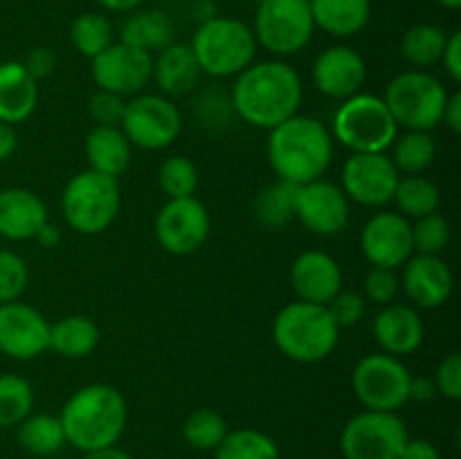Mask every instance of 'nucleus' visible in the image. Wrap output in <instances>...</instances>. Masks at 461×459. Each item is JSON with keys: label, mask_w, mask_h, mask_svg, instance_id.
I'll list each match as a JSON object with an SVG mask.
<instances>
[{"label": "nucleus", "mask_w": 461, "mask_h": 459, "mask_svg": "<svg viewBox=\"0 0 461 459\" xmlns=\"http://www.w3.org/2000/svg\"><path fill=\"white\" fill-rule=\"evenodd\" d=\"M360 250L376 268H401L414 255L412 223L399 212H378L360 232Z\"/></svg>", "instance_id": "dca6fc26"}, {"label": "nucleus", "mask_w": 461, "mask_h": 459, "mask_svg": "<svg viewBox=\"0 0 461 459\" xmlns=\"http://www.w3.org/2000/svg\"><path fill=\"white\" fill-rule=\"evenodd\" d=\"M84 151L90 169L111 178H120L133 158V147L120 126L95 124V129L86 135Z\"/></svg>", "instance_id": "a878e982"}, {"label": "nucleus", "mask_w": 461, "mask_h": 459, "mask_svg": "<svg viewBox=\"0 0 461 459\" xmlns=\"http://www.w3.org/2000/svg\"><path fill=\"white\" fill-rule=\"evenodd\" d=\"M408 439V426L399 414L365 410L342 428L340 450L345 459H399Z\"/></svg>", "instance_id": "f8f14e48"}, {"label": "nucleus", "mask_w": 461, "mask_h": 459, "mask_svg": "<svg viewBox=\"0 0 461 459\" xmlns=\"http://www.w3.org/2000/svg\"><path fill=\"white\" fill-rule=\"evenodd\" d=\"M441 122L453 130L455 135L461 133V93L455 90L453 94H448V102L444 106V115H441Z\"/></svg>", "instance_id": "8fccbe9b"}, {"label": "nucleus", "mask_w": 461, "mask_h": 459, "mask_svg": "<svg viewBox=\"0 0 461 459\" xmlns=\"http://www.w3.org/2000/svg\"><path fill=\"white\" fill-rule=\"evenodd\" d=\"M392 201L399 207V214L417 220L439 210L441 194L437 184L426 176H408V178L399 180Z\"/></svg>", "instance_id": "72a5a7b5"}, {"label": "nucleus", "mask_w": 461, "mask_h": 459, "mask_svg": "<svg viewBox=\"0 0 461 459\" xmlns=\"http://www.w3.org/2000/svg\"><path fill=\"white\" fill-rule=\"evenodd\" d=\"M315 32L309 0H264L257 7V45L275 57H291L311 43Z\"/></svg>", "instance_id": "1a4fd4ad"}, {"label": "nucleus", "mask_w": 461, "mask_h": 459, "mask_svg": "<svg viewBox=\"0 0 461 459\" xmlns=\"http://www.w3.org/2000/svg\"><path fill=\"white\" fill-rule=\"evenodd\" d=\"M126 111V99L108 90H99L90 97V117L97 126H120Z\"/></svg>", "instance_id": "c03bdc74"}, {"label": "nucleus", "mask_w": 461, "mask_h": 459, "mask_svg": "<svg viewBox=\"0 0 461 459\" xmlns=\"http://www.w3.org/2000/svg\"><path fill=\"white\" fill-rule=\"evenodd\" d=\"M450 223L439 212L421 216L412 225V246L417 255H441L450 243Z\"/></svg>", "instance_id": "ea45409f"}, {"label": "nucleus", "mask_w": 461, "mask_h": 459, "mask_svg": "<svg viewBox=\"0 0 461 459\" xmlns=\"http://www.w3.org/2000/svg\"><path fill=\"white\" fill-rule=\"evenodd\" d=\"M437 394V385L432 378H410V400H430Z\"/></svg>", "instance_id": "603ef678"}, {"label": "nucleus", "mask_w": 461, "mask_h": 459, "mask_svg": "<svg viewBox=\"0 0 461 459\" xmlns=\"http://www.w3.org/2000/svg\"><path fill=\"white\" fill-rule=\"evenodd\" d=\"M399 459H441L439 450L435 444L426 439H408L403 450L399 453Z\"/></svg>", "instance_id": "09e8293b"}, {"label": "nucleus", "mask_w": 461, "mask_h": 459, "mask_svg": "<svg viewBox=\"0 0 461 459\" xmlns=\"http://www.w3.org/2000/svg\"><path fill=\"white\" fill-rule=\"evenodd\" d=\"M70 40L77 52L88 58H95L113 43L111 21L97 12L81 14V16L72 21Z\"/></svg>", "instance_id": "e433bc0d"}, {"label": "nucleus", "mask_w": 461, "mask_h": 459, "mask_svg": "<svg viewBox=\"0 0 461 459\" xmlns=\"http://www.w3.org/2000/svg\"><path fill=\"white\" fill-rule=\"evenodd\" d=\"M403 266V291L412 304L437 309L448 302L455 279L439 255H412Z\"/></svg>", "instance_id": "412c9836"}, {"label": "nucleus", "mask_w": 461, "mask_h": 459, "mask_svg": "<svg viewBox=\"0 0 461 459\" xmlns=\"http://www.w3.org/2000/svg\"><path fill=\"white\" fill-rule=\"evenodd\" d=\"M410 378L412 374L401 358L381 351L358 360L351 374V387L367 410L396 412L410 400Z\"/></svg>", "instance_id": "9d476101"}, {"label": "nucleus", "mask_w": 461, "mask_h": 459, "mask_svg": "<svg viewBox=\"0 0 461 459\" xmlns=\"http://www.w3.org/2000/svg\"><path fill=\"white\" fill-rule=\"evenodd\" d=\"M120 129L124 130L131 147L160 151L178 140L183 130V115L165 94H135L131 102H126Z\"/></svg>", "instance_id": "9b49d317"}, {"label": "nucleus", "mask_w": 461, "mask_h": 459, "mask_svg": "<svg viewBox=\"0 0 461 459\" xmlns=\"http://www.w3.org/2000/svg\"><path fill=\"white\" fill-rule=\"evenodd\" d=\"M399 277H396L394 270L390 268H376L372 266L367 274H365V300L374 302V304L387 306L394 302L396 292H399Z\"/></svg>", "instance_id": "79ce46f5"}, {"label": "nucleus", "mask_w": 461, "mask_h": 459, "mask_svg": "<svg viewBox=\"0 0 461 459\" xmlns=\"http://www.w3.org/2000/svg\"><path fill=\"white\" fill-rule=\"evenodd\" d=\"M315 27L338 39L363 32L372 18V0H309Z\"/></svg>", "instance_id": "bb28decb"}, {"label": "nucleus", "mask_w": 461, "mask_h": 459, "mask_svg": "<svg viewBox=\"0 0 461 459\" xmlns=\"http://www.w3.org/2000/svg\"><path fill=\"white\" fill-rule=\"evenodd\" d=\"M329 313L336 320L338 327H354L360 320L365 318V310H367V300H365L360 292L354 291H340L331 302L327 304Z\"/></svg>", "instance_id": "37998d69"}, {"label": "nucleus", "mask_w": 461, "mask_h": 459, "mask_svg": "<svg viewBox=\"0 0 461 459\" xmlns=\"http://www.w3.org/2000/svg\"><path fill=\"white\" fill-rule=\"evenodd\" d=\"M210 212L196 196L169 198L156 216L158 243L176 256L201 250L210 237Z\"/></svg>", "instance_id": "ddd939ff"}, {"label": "nucleus", "mask_w": 461, "mask_h": 459, "mask_svg": "<svg viewBox=\"0 0 461 459\" xmlns=\"http://www.w3.org/2000/svg\"><path fill=\"white\" fill-rule=\"evenodd\" d=\"M84 459H131V454H126L124 450L115 448H102V450H93V453H84Z\"/></svg>", "instance_id": "6e6d98bb"}, {"label": "nucleus", "mask_w": 461, "mask_h": 459, "mask_svg": "<svg viewBox=\"0 0 461 459\" xmlns=\"http://www.w3.org/2000/svg\"><path fill=\"white\" fill-rule=\"evenodd\" d=\"M39 104V81L21 61L0 63V122L16 126L25 122Z\"/></svg>", "instance_id": "b1692460"}, {"label": "nucleus", "mask_w": 461, "mask_h": 459, "mask_svg": "<svg viewBox=\"0 0 461 459\" xmlns=\"http://www.w3.org/2000/svg\"><path fill=\"white\" fill-rule=\"evenodd\" d=\"M432 381H435L437 392H441L446 399H461V356L457 351H453V354L441 360Z\"/></svg>", "instance_id": "a18cd8bd"}, {"label": "nucleus", "mask_w": 461, "mask_h": 459, "mask_svg": "<svg viewBox=\"0 0 461 459\" xmlns=\"http://www.w3.org/2000/svg\"><path fill=\"white\" fill-rule=\"evenodd\" d=\"M23 66H25L27 72L39 81L52 75L54 68H57V57H54V52L50 48H34L30 54H27Z\"/></svg>", "instance_id": "49530a36"}, {"label": "nucleus", "mask_w": 461, "mask_h": 459, "mask_svg": "<svg viewBox=\"0 0 461 459\" xmlns=\"http://www.w3.org/2000/svg\"><path fill=\"white\" fill-rule=\"evenodd\" d=\"M192 52L203 75L225 79L246 70L257 52L252 27L239 18L214 16L194 32Z\"/></svg>", "instance_id": "39448f33"}, {"label": "nucleus", "mask_w": 461, "mask_h": 459, "mask_svg": "<svg viewBox=\"0 0 461 459\" xmlns=\"http://www.w3.org/2000/svg\"><path fill=\"white\" fill-rule=\"evenodd\" d=\"M90 72L99 90L120 97L140 94L153 79V54L126 43H111L102 54L90 58Z\"/></svg>", "instance_id": "4468645a"}, {"label": "nucleus", "mask_w": 461, "mask_h": 459, "mask_svg": "<svg viewBox=\"0 0 461 459\" xmlns=\"http://www.w3.org/2000/svg\"><path fill=\"white\" fill-rule=\"evenodd\" d=\"M36 241H39L41 248H57L59 243H61V230H59V225L54 223H45L43 228L36 232Z\"/></svg>", "instance_id": "864d4df0"}, {"label": "nucleus", "mask_w": 461, "mask_h": 459, "mask_svg": "<svg viewBox=\"0 0 461 459\" xmlns=\"http://www.w3.org/2000/svg\"><path fill=\"white\" fill-rule=\"evenodd\" d=\"M97 3L108 12H133L144 0H97Z\"/></svg>", "instance_id": "5fc2aeb1"}, {"label": "nucleus", "mask_w": 461, "mask_h": 459, "mask_svg": "<svg viewBox=\"0 0 461 459\" xmlns=\"http://www.w3.org/2000/svg\"><path fill=\"white\" fill-rule=\"evenodd\" d=\"M448 90L426 70H405L387 84L383 102L399 126L408 130H432L441 124Z\"/></svg>", "instance_id": "6e6552de"}, {"label": "nucleus", "mask_w": 461, "mask_h": 459, "mask_svg": "<svg viewBox=\"0 0 461 459\" xmlns=\"http://www.w3.org/2000/svg\"><path fill=\"white\" fill-rule=\"evenodd\" d=\"M176 25L171 16L162 9H144L124 21L120 32V40L133 48L144 50L149 54H158L167 45L174 43Z\"/></svg>", "instance_id": "cd10ccee"}, {"label": "nucleus", "mask_w": 461, "mask_h": 459, "mask_svg": "<svg viewBox=\"0 0 461 459\" xmlns=\"http://www.w3.org/2000/svg\"><path fill=\"white\" fill-rule=\"evenodd\" d=\"M437 158V144L432 140L430 130H408L399 138L396 135L392 144V162L399 169V174L421 176L432 166Z\"/></svg>", "instance_id": "7c9ffc66"}, {"label": "nucleus", "mask_w": 461, "mask_h": 459, "mask_svg": "<svg viewBox=\"0 0 461 459\" xmlns=\"http://www.w3.org/2000/svg\"><path fill=\"white\" fill-rule=\"evenodd\" d=\"M122 207V194L117 178L97 174L93 169L79 171L68 180L61 196V210L66 223L75 232L93 237L115 223Z\"/></svg>", "instance_id": "423d86ee"}, {"label": "nucleus", "mask_w": 461, "mask_h": 459, "mask_svg": "<svg viewBox=\"0 0 461 459\" xmlns=\"http://www.w3.org/2000/svg\"><path fill=\"white\" fill-rule=\"evenodd\" d=\"M351 201L345 196L340 184L329 180L297 184L295 216L300 223L320 237H333L349 223Z\"/></svg>", "instance_id": "f3484780"}, {"label": "nucleus", "mask_w": 461, "mask_h": 459, "mask_svg": "<svg viewBox=\"0 0 461 459\" xmlns=\"http://www.w3.org/2000/svg\"><path fill=\"white\" fill-rule=\"evenodd\" d=\"M34 408V390L18 374H0V428H14L25 421Z\"/></svg>", "instance_id": "c9c22d12"}, {"label": "nucleus", "mask_w": 461, "mask_h": 459, "mask_svg": "<svg viewBox=\"0 0 461 459\" xmlns=\"http://www.w3.org/2000/svg\"><path fill=\"white\" fill-rule=\"evenodd\" d=\"M214 459H282L273 436L252 428L228 430L225 439L214 450Z\"/></svg>", "instance_id": "2f4dec72"}, {"label": "nucleus", "mask_w": 461, "mask_h": 459, "mask_svg": "<svg viewBox=\"0 0 461 459\" xmlns=\"http://www.w3.org/2000/svg\"><path fill=\"white\" fill-rule=\"evenodd\" d=\"M295 194L297 184L286 183V180H277L266 187L255 201L257 220L270 230L286 225L295 216Z\"/></svg>", "instance_id": "f704fd0d"}, {"label": "nucleus", "mask_w": 461, "mask_h": 459, "mask_svg": "<svg viewBox=\"0 0 461 459\" xmlns=\"http://www.w3.org/2000/svg\"><path fill=\"white\" fill-rule=\"evenodd\" d=\"M401 174L387 153H351L342 166V192L365 207L392 202Z\"/></svg>", "instance_id": "2eb2a0df"}, {"label": "nucleus", "mask_w": 461, "mask_h": 459, "mask_svg": "<svg viewBox=\"0 0 461 459\" xmlns=\"http://www.w3.org/2000/svg\"><path fill=\"white\" fill-rule=\"evenodd\" d=\"M437 3L446 9H459L461 7V0H437Z\"/></svg>", "instance_id": "13d9d810"}, {"label": "nucleus", "mask_w": 461, "mask_h": 459, "mask_svg": "<svg viewBox=\"0 0 461 459\" xmlns=\"http://www.w3.org/2000/svg\"><path fill=\"white\" fill-rule=\"evenodd\" d=\"M48 223V207L25 187L0 189V237L30 241Z\"/></svg>", "instance_id": "5701e85b"}, {"label": "nucleus", "mask_w": 461, "mask_h": 459, "mask_svg": "<svg viewBox=\"0 0 461 459\" xmlns=\"http://www.w3.org/2000/svg\"><path fill=\"white\" fill-rule=\"evenodd\" d=\"M302 97V79L288 63L261 61L239 72L230 104L246 124L270 130L300 112Z\"/></svg>", "instance_id": "f257e3e1"}, {"label": "nucleus", "mask_w": 461, "mask_h": 459, "mask_svg": "<svg viewBox=\"0 0 461 459\" xmlns=\"http://www.w3.org/2000/svg\"><path fill=\"white\" fill-rule=\"evenodd\" d=\"M367 79V63L363 54L349 45H333L327 48L313 63V84L324 97L345 99L354 97L363 90Z\"/></svg>", "instance_id": "6ab92c4d"}, {"label": "nucleus", "mask_w": 461, "mask_h": 459, "mask_svg": "<svg viewBox=\"0 0 461 459\" xmlns=\"http://www.w3.org/2000/svg\"><path fill=\"white\" fill-rule=\"evenodd\" d=\"M291 286L302 302L327 306L342 291V270L327 252L306 250L293 261Z\"/></svg>", "instance_id": "aec40b11"}, {"label": "nucleus", "mask_w": 461, "mask_h": 459, "mask_svg": "<svg viewBox=\"0 0 461 459\" xmlns=\"http://www.w3.org/2000/svg\"><path fill=\"white\" fill-rule=\"evenodd\" d=\"M331 135L351 153H385L399 135V124L383 97L358 93L340 104Z\"/></svg>", "instance_id": "0eeeda50"}, {"label": "nucleus", "mask_w": 461, "mask_h": 459, "mask_svg": "<svg viewBox=\"0 0 461 459\" xmlns=\"http://www.w3.org/2000/svg\"><path fill=\"white\" fill-rule=\"evenodd\" d=\"M18 444L34 457H50L66 446V435L59 417L52 414H30L18 423Z\"/></svg>", "instance_id": "c756f323"}, {"label": "nucleus", "mask_w": 461, "mask_h": 459, "mask_svg": "<svg viewBox=\"0 0 461 459\" xmlns=\"http://www.w3.org/2000/svg\"><path fill=\"white\" fill-rule=\"evenodd\" d=\"M266 153L279 180L293 184L313 183L331 166L333 135L322 122L297 112L270 129Z\"/></svg>", "instance_id": "7ed1b4c3"}, {"label": "nucleus", "mask_w": 461, "mask_h": 459, "mask_svg": "<svg viewBox=\"0 0 461 459\" xmlns=\"http://www.w3.org/2000/svg\"><path fill=\"white\" fill-rule=\"evenodd\" d=\"M228 435V423L214 410H196L183 423V436L192 448L216 450Z\"/></svg>", "instance_id": "4c0bfd02"}, {"label": "nucleus", "mask_w": 461, "mask_h": 459, "mask_svg": "<svg viewBox=\"0 0 461 459\" xmlns=\"http://www.w3.org/2000/svg\"><path fill=\"white\" fill-rule=\"evenodd\" d=\"M201 66L187 43H171L153 58V81L165 97L192 93L201 79Z\"/></svg>", "instance_id": "393cba45"}, {"label": "nucleus", "mask_w": 461, "mask_h": 459, "mask_svg": "<svg viewBox=\"0 0 461 459\" xmlns=\"http://www.w3.org/2000/svg\"><path fill=\"white\" fill-rule=\"evenodd\" d=\"M18 147V135L16 129L7 122H0V162L9 160Z\"/></svg>", "instance_id": "3c124183"}, {"label": "nucleus", "mask_w": 461, "mask_h": 459, "mask_svg": "<svg viewBox=\"0 0 461 459\" xmlns=\"http://www.w3.org/2000/svg\"><path fill=\"white\" fill-rule=\"evenodd\" d=\"M273 340L286 358L295 363H320L338 346L340 327L324 304L293 302L273 322Z\"/></svg>", "instance_id": "20e7f679"}, {"label": "nucleus", "mask_w": 461, "mask_h": 459, "mask_svg": "<svg viewBox=\"0 0 461 459\" xmlns=\"http://www.w3.org/2000/svg\"><path fill=\"white\" fill-rule=\"evenodd\" d=\"M423 320L412 306L387 304L374 318V338L381 345L383 354L401 358L410 356L423 345Z\"/></svg>", "instance_id": "4be33fe9"}, {"label": "nucleus", "mask_w": 461, "mask_h": 459, "mask_svg": "<svg viewBox=\"0 0 461 459\" xmlns=\"http://www.w3.org/2000/svg\"><path fill=\"white\" fill-rule=\"evenodd\" d=\"M252 3H257V4H259V3H264V0H252Z\"/></svg>", "instance_id": "bf43d9fd"}, {"label": "nucleus", "mask_w": 461, "mask_h": 459, "mask_svg": "<svg viewBox=\"0 0 461 459\" xmlns=\"http://www.w3.org/2000/svg\"><path fill=\"white\" fill-rule=\"evenodd\" d=\"M158 184L167 198L194 196L198 187V169L189 158L171 156L158 169Z\"/></svg>", "instance_id": "58836bf2"}, {"label": "nucleus", "mask_w": 461, "mask_h": 459, "mask_svg": "<svg viewBox=\"0 0 461 459\" xmlns=\"http://www.w3.org/2000/svg\"><path fill=\"white\" fill-rule=\"evenodd\" d=\"M446 40H448V34L441 27L430 25V22H419L405 32L403 40H401V54L410 66L421 70V68L441 61Z\"/></svg>", "instance_id": "473e14b6"}, {"label": "nucleus", "mask_w": 461, "mask_h": 459, "mask_svg": "<svg viewBox=\"0 0 461 459\" xmlns=\"http://www.w3.org/2000/svg\"><path fill=\"white\" fill-rule=\"evenodd\" d=\"M194 12H196V18H198V25L205 21H210V18L216 16L214 12V3L212 0H198V3H194Z\"/></svg>", "instance_id": "4d7b16f0"}, {"label": "nucleus", "mask_w": 461, "mask_h": 459, "mask_svg": "<svg viewBox=\"0 0 461 459\" xmlns=\"http://www.w3.org/2000/svg\"><path fill=\"white\" fill-rule=\"evenodd\" d=\"M50 349V322L41 310L23 302L0 304V354L32 360Z\"/></svg>", "instance_id": "a211bd4d"}, {"label": "nucleus", "mask_w": 461, "mask_h": 459, "mask_svg": "<svg viewBox=\"0 0 461 459\" xmlns=\"http://www.w3.org/2000/svg\"><path fill=\"white\" fill-rule=\"evenodd\" d=\"M30 284L25 259L12 250H0V304L18 302Z\"/></svg>", "instance_id": "a19ab883"}, {"label": "nucleus", "mask_w": 461, "mask_h": 459, "mask_svg": "<svg viewBox=\"0 0 461 459\" xmlns=\"http://www.w3.org/2000/svg\"><path fill=\"white\" fill-rule=\"evenodd\" d=\"M99 327L88 315H66L50 324V349L63 358H86L99 345Z\"/></svg>", "instance_id": "c85d7f7f"}, {"label": "nucleus", "mask_w": 461, "mask_h": 459, "mask_svg": "<svg viewBox=\"0 0 461 459\" xmlns=\"http://www.w3.org/2000/svg\"><path fill=\"white\" fill-rule=\"evenodd\" d=\"M441 61H444V68L450 75V79H453L455 84H459L461 81V32H453V34H448L444 54H441Z\"/></svg>", "instance_id": "de8ad7c7"}, {"label": "nucleus", "mask_w": 461, "mask_h": 459, "mask_svg": "<svg viewBox=\"0 0 461 459\" xmlns=\"http://www.w3.org/2000/svg\"><path fill=\"white\" fill-rule=\"evenodd\" d=\"M126 418L129 410L124 396L106 382H90L77 390L59 414L66 444L81 453L115 446L124 435Z\"/></svg>", "instance_id": "f03ea898"}]
</instances>
